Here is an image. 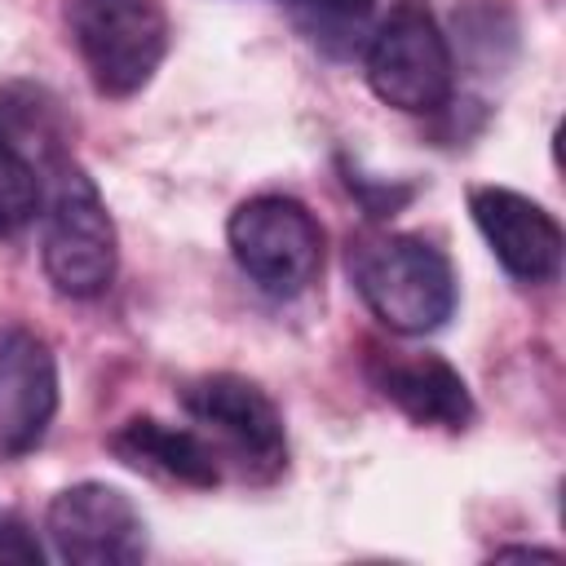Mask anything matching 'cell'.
Here are the masks:
<instances>
[{
	"mask_svg": "<svg viewBox=\"0 0 566 566\" xmlns=\"http://www.w3.org/2000/svg\"><path fill=\"white\" fill-rule=\"evenodd\" d=\"M349 274L363 305L398 336H429L455 314V270L420 234H358L349 243Z\"/></svg>",
	"mask_w": 566,
	"mask_h": 566,
	"instance_id": "cell-1",
	"label": "cell"
},
{
	"mask_svg": "<svg viewBox=\"0 0 566 566\" xmlns=\"http://www.w3.org/2000/svg\"><path fill=\"white\" fill-rule=\"evenodd\" d=\"M367 84L371 93L407 115H429L451 102L455 57L424 0H394L367 35Z\"/></svg>",
	"mask_w": 566,
	"mask_h": 566,
	"instance_id": "cell-2",
	"label": "cell"
},
{
	"mask_svg": "<svg viewBox=\"0 0 566 566\" xmlns=\"http://www.w3.org/2000/svg\"><path fill=\"white\" fill-rule=\"evenodd\" d=\"M71 40L102 97L142 93L168 57L164 0H71Z\"/></svg>",
	"mask_w": 566,
	"mask_h": 566,
	"instance_id": "cell-3",
	"label": "cell"
},
{
	"mask_svg": "<svg viewBox=\"0 0 566 566\" xmlns=\"http://www.w3.org/2000/svg\"><path fill=\"white\" fill-rule=\"evenodd\" d=\"M239 270L270 296H301L323 270V226L292 195H252L226 221Z\"/></svg>",
	"mask_w": 566,
	"mask_h": 566,
	"instance_id": "cell-4",
	"label": "cell"
},
{
	"mask_svg": "<svg viewBox=\"0 0 566 566\" xmlns=\"http://www.w3.org/2000/svg\"><path fill=\"white\" fill-rule=\"evenodd\" d=\"M119 234L102 190L80 164H62L44 226V274L71 301H93L115 283Z\"/></svg>",
	"mask_w": 566,
	"mask_h": 566,
	"instance_id": "cell-5",
	"label": "cell"
},
{
	"mask_svg": "<svg viewBox=\"0 0 566 566\" xmlns=\"http://www.w3.org/2000/svg\"><path fill=\"white\" fill-rule=\"evenodd\" d=\"M181 407L190 411L195 424H203L208 442L217 447L221 464L226 455L234 469L252 482H270L287 469V429L274 407V398L234 371H212L199 376L181 389Z\"/></svg>",
	"mask_w": 566,
	"mask_h": 566,
	"instance_id": "cell-6",
	"label": "cell"
},
{
	"mask_svg": "<svg viewBox=\"0 0 566 566\" xmlns=\"http://www.w3.org/2000/svg\"><path fill=\"white\" fill-rule=\"evenodd\" d=\"M44 535L57 562L128 566L146 557V517L128 491L111 482H75L44 509Z\"/></svg>",
	"mask_w": 566,
	"mask_h": 566,
	"instance_id": "cell-7",
	"label": "cell"
},
{
	"mask_svg": "<svg viewBox=\"0 0 566 566\" xmlns=\"http://www.w3.org/2000/svg\"><path fill=\"white\" fill-rule=\"evenodd\" d=\"M469 212L504 274H513L517 283H553L562 274L566 239L544 203L509 186H473Z\"/></svg>",
	"mask_w": 566,
	"mask_h": 566,
	"instance_id": "cell-8",
	"label": "cell"
},
{
	"mask_svg": "<svg viewBox=\"0 0 566 566\" xmlns=\"http://www.w3.org/2000/svg\"><path fill=\"white\" fill-rule=\"evenodd\" d=\"M57 416V358L22 323L0 327V451H31Z\"/></svg>",
	"mask_w": 566,
	"mask_h": 566,
	"instance_id": "cell-9",
	"label": "cell"
},
{
	"mask_svg": "<svg viewBox=\"0 0 566 566\" xmlns=\"http://www.w3.org/2000/svg\"><path fill=\"white\" fill-rule=\"evenodd\" d=\"M367 371L380 398L394 402L411 424L455 433V429H469L478 416L464 376L438 354H376Z\"/></svg>",
	"mask_w": 566,
	"mask_h": 566,
	"instance_id": "cell-10",
	"label": "cell"
},
{
	"mask_svg": "<svg viewBox=\"0 0 566 566\" xmlns=\"http://www.w3.org/2000/svg\"><path fill=\"white\" fill-rule=\"evenodd\" d=\"M111 451L146 473H159L168 482L181 486H217L221 482V455L217 447L199 433V429H181V424H164L155 416H128L115 433H111Z\"/></svg>",
	"mask_w": 566,
	"mask_h": 566,
	"instance_id": "cell-11",
	"label": "cell"
},
{
	"mask_svg": "<svg viewBox=\"0 0 566 566\" xmlns=\"http://www.w3.org/2000/svg\"><path fill=\"white\" fill-rule=\"evenodd\" d=\"M283 4L318 49H327L332 57H349L363 40L376 0H283Z\"/></svg>",
	"mask_w": 566,
	"mask_h": 566,
	"instance_id": "cell-12",
	"label": "cell"
},
{
	"mask_svg": "<svg viewBox=\"0 0 566 566\" xmlns=\"http://www.w3.org/2000/svg\"><path fill=\"white\" fill-rule=\"evenodd\" d=\"M40 212V172L0 124V234H18Z\"/></svg>",
	"mask_w": 566,
	"mask_h": 566,
	"instance_id": "cell-13",
	"label": "cell"
},
{
	"mask_svg": "<svg viewBox=\"0 0 566 566\" xmlns=\"http://www.w3.org/2000/svg\"><path fill=\"white\" fill-rule=\"evenodd\" d=\"M40 562H44V548L35 531L22 517L0 513V566H40Z\"/></svg>",
	"mask_w": 566,
	"mask_h": 566,
	"instance_id": "cell-14",
	"label": "cell"
},
{
	"mask_svg": "<svg viewBox=\"0 0 566 566\" xmlns=\"http://www.w3.org/2000/svg\"><path fill=\"white\" fill-rule=\"evenodd\" d=\"M495 557H544V562H557V548H500Z\"/></svg>",
	"mask_w": 566,
	"mask_h": 566,
	"instance_id": "cell-15",
	"label": "cell"
}]
</instances>
